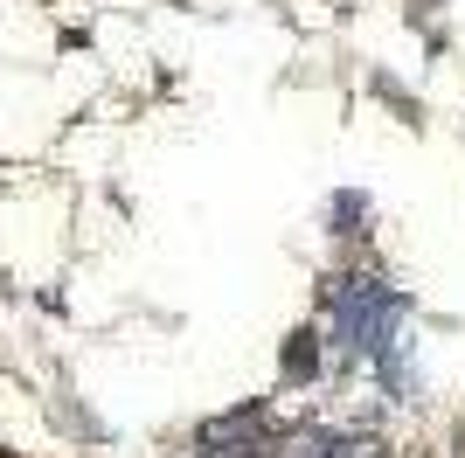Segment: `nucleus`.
Segmentation results:
<instances>
[{
  "label": "nucleus",
  "mask_w": 465,
  "mask_h": 458,
  "mask_svg": "<svg viewBox=\"0 0 465 458\" xmlns=\"http://www.w3.org/2000/svg\"><path fill=\"white\" fill-rule=\"evenodd\" d=\"M327 368V326H299L285 341V382H312Z\"/></svg>",
  "instance_id": "2"
},
{
  "label": "nucleus",
  "mask_w": 465,
  "mask_h": 458,
  "mask_svg": "<svg viewBox=\"0 0 465 458\" xmlns=\"http://www.w3.org/2000/svg\"><path fill=\"white\" fill-rule=\"evenodd\" d=\"M369 215V194L348 188V194H333V236H354V223Z\"/></svg>",
  "instance_id": "3"
},
{
  "label": "nucleus",
  "mask_w": 465,
  "mask_h": 458,
  "mask_svg": "<svg viewBox=\"0 0 465 458\" xmlns=\"http://www.w3.org/2000/svg\"><path fill=\"white\" fill-rule=\"evenodd\" d=\"M272 458H382V444L361 431H299V438L272 444Z\"/></svg>",
  "instance_id": "1"
}]
</instances>
